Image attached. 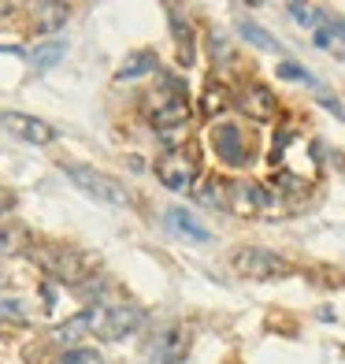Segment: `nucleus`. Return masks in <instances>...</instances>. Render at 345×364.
Here are the masks:
<instances>
[{
	"instance_id": "22",
	"label": "nucleus",
	"mask_w": 345,
	"mask_h": 364,
	"mask_svg": "<svg viewBox=\"0 0 345 364\" xmlns=\"http://www.w3.org/2000/svg\"><path fill=\"white\" fill-rule=\"evenodd\" d=\"M53 364H104V357L97 350H86V346H71V350L60 353Z\"/></svg>"
},
{
	"instance_id": "19",
	"label": "nucleus",
	"mask_w": 345,
	"mask_h": 364,
	"mask_svg": "<svg viewBox=\"0 0 345 364\" xmlns=\"http://www.w3.org/2000/svg\"><path fill=\"white\" fill-rule=\"evenodd\" d=\"M26 245H30L26 227H0V253H4V257L26 253Z\"/></svg>"
},
{
	"instance_id": "27",
	"label": "nucleus",
	"mask_w": 345,
	"mask_h": 364,
	"mask_svg": "<svg viewBox=\"0 0 345 364\" xmlns=\"http://www.w3.org/2000/svg\"><path fill=\"white\" fill-rule=\"evenodd\" d=\"M11 208H15V201H11V197H0V220H4Z\"/></svg>"
},
{
	"instance_id": "20",
	"label": "nucleus",
	"mask_w": 345,
	"mask_h": 364,
	"mask_svg": "<svg viewBox=\"0 0 345 364\" xmlns=\"http://www.w3.org/2000/svg\"><path fill=\"white\" fill-rule=\"evenodd\" d=\"M226 105H230L226 86H223V82H208V90L201 97V112L204 115H219V112H226Z\"/></svg>"
},
{
	"instance_id": "28",
	"label": "nucleus",
	"mask_w": 345,
	"mask_h": 364,
	"mask_svg": "<svg viewBox=\"0 0 345 364\" xmlns=\"http://www.w3.org/2000/svg\"><path fill=\"white\" fill-rule=\"evenodd\" d=\"M15 11V4H0V15H11Z\"/></svg>"
},
{
	"instance_id": "4",
	"label": "nucleus",
	"mask_w": 345,
	"mask_h": 364,
	"mask_svg": "<svg viewBox=\"0 0 345 364\" xmlns=\"http://www.w3.org/2000/svg\"><path fill=\"white\" fill-rule=\"evenodd\" d=\"M38 257H41V268L67 287H82L89 279V257L71 250V245H45Z\"/></svg>"
},
{
	"instance_id": "8",
	"label": "nucleus",
	"mask_w": 345,
	"mask_h": 364,
	"mask_svg": "<svg viewBox=\"0 0 345 364\" xmlns=\"http://www.w3.org/2000/svg\"><path fill=\"white\" fill-rule=\"evenodd\" d=\"M156 178L168 190L186 193V190H193V182H197V160L190 153H182V149H171V153H163L156 160Z\"/></svg>"
},
{
	"instance_id": "10",
	"label": "nucleus",
	"mask_w": 345,
	"mask_h": 364,
	"mask_svg": "<svg viewBox=\"0 0 345 364\" xmlns=\"http://www.w3.org/2000/svg\"><path fill=\"white\" fill-rule=\"evenodd\" d=\"M163 223L171 227V235H175V238H186V242H197V245L212 238L208 230H204V223L197 220L190 208H168V212H163Z\"/></svg>"
},
{
	"instance_id": "24",
	"label": "nucleus",
	"mask_w": 345,
	"mask_h": 364,
	"mask_svg": "<svg viewBox=\"0 0 345 364\" xmlns=\"http://www.w3.org/2000/svg\"><path fill=\"white\" fill-rule=\"evenodd\" d=\"M278 78H293V82H305V86H316V75L312 71H305L301 63H278Z\"/></svg>"
},
{
	"instance_id": "14",
	"label": "nucleus",
	"mask_w": 345,
	"mask_h": 364,
	"mask_svg": "<svg viewBox=\"0 0 345 364\" xmlns=\"http://www.w3.org/2000/svg\"><path fill=\"white\" fill-rule=\"evenodd\" d=\"M316 45L345 60V23L341 19H323L319 30H316Z\"/></svg>"
},
{
	"instance_id": "29",
	"label": "nucleus",
	"mask_w": 345,
	"mask_h": 364,
	"mask_svg": "<svg viewBox=\"0 0 345 364\" xmlns=\"http://www.w3.org/2000/svg\"><path fill=\"white\" fill-rule=\"evenodd\" d=\"M145 364H163V360H156V357H149V360H145Z\"/></svg>"
},
{
	"instance_id": "12",
	"label": "nucleus",
	"mask_w": 345,
	"mask_h": 364,
	"mask_svg": "<svg viewBox=\"0 0 345 364\" xmlns=\"http://www.w3.org/2000/svg\"><path fill=\"white\" fill-rule=\"evenodd\" d=\"M63 53H67V45L56 41V38H48V41H41L34 48H26L23 56L30 60V68H34V71H48V68H56V63L63 60Z\"/></svg>"
},
{
	"instance_id": "9",
	"label": "nucleus",
	"mask_w": 345,
	"mask_h": 364,
	"mask_svg": "<svg viewBox=\"0 0 345 364\" xmlns=\"http://www.w3.org/2000/svg\"><path fill=\"white\" fill-rule=\"evenodd\" d=\"M238 105H241L245 115H253V119H275V112H278L275 93L264 86V82H249V86L241 90Z\"/></svg>"
},
{
	"instance_id": "1",
	"label": "nucleus",
	"mask_w": 345,
	"mask_h": 364,
	"mask_svg": "<svg viewBox=\"0 0 345 364\" xmlns=\"http://www.w3.org/2000/svg\"><path fill=\"white\" fill-rule=\"evenodd\" d=\"M86 312H89V335L101 342H123L145 327V309L130 301H101Z\"/></svg>"
},
{
	"instance_id": "7",
	"label": "nucleus",
	"mask_w": 345,
	"mask_h": 364,
	"mask_svg": "<svg viewBox=\"0 0 345 364\" xmlns=\"http://www.w3.org/2000/svg\"><path fill=\"white\" fill-rule=\"evenodd\" d=\"M0 127H4L15 141H26V145H53L60 138L53 123L38 119V115H26V112H15V108L0 112Z\"/></svg>"
},
{
	"instance_id": "2",
	"label": "nucleus",
	"mask_w": 345,
	"mask_h": 364,
	"mask_svg": "<svg viewBox=\"0 0 345 364\" xmlns=\"http://www.w3.org/2000/svg\"><path fill=\"white\" fill-rule=\"evenodd\" d=\"M230 268L241 279H253V283H275V279L290 275V264L275 250H264V245H241V250H234L230 253Z\"/></svg>"
},
{
	"instance_id": "16",
	"label": "nucleus",
	"mask_w": 345,
	"mask_h": 364,
	"mask_svg": "<svg viewBox=\"0 0 345 364\" xmlns=\"http://www.w3.org/2000/svg\"><path fill=\"white\" fill-rule=\"evenodd\" d=\"M238 34L249 41L253 48H260V53H283V45H278L264 26H256L253 19H238Z\"/></svg>"
},
{
	"instance_id": "23",
	"label": "nucleus",
	"mask_w": 345,
	"mask_h": 364,
	"mask_svg": "<svg viewBox=\"0 0 345 364\" xmlns=\"http://www.w3.org/2000/svg\"><path fill=\"white\" fill-rule=\"evenodd\" d=\"M286 11H290V19H297V23L308 26V30H319V23H323V11L312 8V4H290Z\"/></svg>"
},
{
	"instance_id": "17",
	"label": "nucleus",
	"mask_w": 345,
	"mask_h": 364,
	"mask_svg": "<svg viewBox=\"0 0 345 364\" xmlns=\"http://www.w3.org/2000/svg\"><path fill=\"white\" fill-rule=\"evenodd\" d=\"M171 34H175V41H178V60L190 68L193 53H197V48H193V30H190V23H186L178 11H171Z\"/></svg>"
},
{
	"instance_id": "11",
	"label": "nucleus",
	"mask_w": 345,
	"mask_h": 364,
	"mask_svg": "<svg viewBox=\"0 0 345 364\" xmlns=\"http://www.w3.org/2000/svg\"><path fill=\"white\" fill-rule=\"evenodd\" d=\"M186 346H190V335H186V327H163L160 331V338L153 342V357L163 360V364H178L186 357Z\"/></svg>"
},
{
	"instance_id": "3",
	"label": "nucleus",
	"mask_w": 345,
	"mask_h": 364,
	"mask_svg": "<svg viewBox=\"0 0 345 364\" xmlns=\"http://www.w3.org/2000/svg\"><path fill=\"white\" fill-rule=\"evenodd\" d=\"M67 178L89 197V201H97V205H115V208H126V205H130V193H126L123 182H115L111 175L97 171V168H86V164H71V168H67Z\"/></svg>"
},
{
	"instance_id": "18",
	"label": "nucleus",
	"mask_w": 345,
	"mask_h": 364,
	"mask_svg": "<svg viewBox=\"0 0 345 364\" xmlns=\"http://www.w3.org/2000/svg\"><path fill=\"white\" fill-rule=\"evenodd\" d=\"M230 190H234V182H226V178H204V186L197 197L212 208H230Z\"/></svg>"
},
{
	"instance_id": "5",
	"label": "nucleus",
	"mask_w": 345,
	"mask_h": 364,
	"mask_svg": "<svg viewBox=\"0 0 345 364\" xmlns=\"http://www.w3.org/2000/svg\"><path fill=\"white\" fill-rule=\"evenodd\" d=\"M149 123H153L156 134H163V138H175V134H182V130L190 127V101H186L182 86H168L163 101L153 108Z\"/></svg>"
},
{
	"instance_id": "26",
	"label": "nucleus",
	"mask_w": 345,
	"mask_h": 364,
	"mask_svg": "<svg viewBox=\"0 0 345 364\" xmlns=\"http://www.w3.org/2000/svg\"><path fill=\"white\" fill-rule=\"evenodd\" d=\"M319 101H323V105H327V108H331V112H334V115H338V119H341V123H345V108H341V105H338V101H334V97H319Z\"/></svg>"
},
{
	"instance_id": "13",
	"label": "nucleus",
	"mask_w": 345,
	"mask_h": 364,
	"mask_svg": "<svg viewBox=\"0 0 345 364\" xmlns=\"http://www.w3.org/2000/svg\"><path fill=\"white\" fill-rule=\"evenodd\" d=\"M156 71V56L153 53H130L119 68H115V82H134Z\"/></svg>"
},
{
	"instance_id": "21",
	"label": "nucleus",
	"mask_w": 345,
	"mask_h": 364,
	"mask_svg": "<svg viewBox=\"0 0 345 364\" xmlns=\"http://www.w3.org/2000/svg\"><path fill=\"white\" fill-rule=\"evenodd\" d=\"M86 331H89V312H78V316H71V323L56 327L53 338H60V342H78L82 335H86Z\"/></svg>"
},
{
	"instance_id": "6",
	"label": "nucleus",
	"mask_w": 345,
	"mask_h": 364,
	"mask_svg": "<svg viewBox=\"0 0 345 364\" xmlns=\"http://www.w3.org/2000/svg\"><path fill=\"white\" fill-rule=\"evenodd\" d=\"M212 149H216V156L226 164V168H249L253 160V145L245 138V130L238 123H216L208 134Z\"/></svg>"
},
{
	"instance_id": "25",
	"label": "nucleus",
	"mask_w": 345,
	"mask_h": 364,
	"mask_svg": "<svg viewBox=\"0 0 345 364\" xmlns=\"http://www.w3.org/2000/svg\"><path fill=\"white\" fill-rule=\"evenodd\" d=\"M0 320L4 323H26V312H23L19 301H4V297H0Z\"/></svg>"
},
{
	"instance_id": "15",
	"label": "nucleus",
	"mask_w": 345,
	"mask_h": 364,
	"mask_svg": "<svg viewBox=\"0 0 345 364\" xmlns=\"http://www.w3.org/2000/svg\"><path fill=\"white\" fill-rule=\"evenodd\" d=\"M67 15H71V8L67 4H34V26L41 30V34H56V30L67 23Z\"/></svg>"
}]
</instances>
